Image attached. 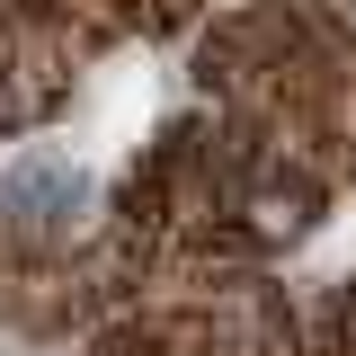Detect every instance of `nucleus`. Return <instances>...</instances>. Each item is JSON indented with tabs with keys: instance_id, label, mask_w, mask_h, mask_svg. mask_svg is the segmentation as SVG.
I'll return each mask as SVG.
<instances>
[{
	"instance_id": "obj_1",
	"label": "nucleus",
	"mask_w": 356,
	"mask_h": 356,
	"mask_svg": "<svg viewBox=\"0 0 356 356\" xmlns=\"http://www.w3.org/2000/svg\"><path fill=\"white\" fill-rule=\"evenodd\" d=\"M89 205V170L63 152H18L0 170V214L9 222H72Z\"/></svg>"
},
{
	"instance_id": "obj_2",
	"label": "nucleus",
	"mask_w": 356,
	"mask_h": 356,
	"mask_svg": "<svg viewBox=\"0 0 356 356\" xmlns=\"http://www.w3.org/2000/svg\"><path fill=\"white\" fill-rule=\"evenodd\" d=\"M250 222H259L267 241H294V232L312 222V196H303V187H267L259 205H250Z\"/></svg>"
}]
</instances>
